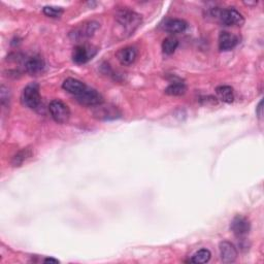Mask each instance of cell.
Masks as SVG:
<instances>
[{
    "label": "cell",
    "instance_id": "11",
    "mask_svg": "<svg viewBox=\"0 0 264 264\" xmlns=\"http://www.w3.org/2000/svg\"><path fill=\"white\" fill-rule=\"evenodd\" d=\"M45 68L44 61L41 57H31L25 62V69L31 76H39L43 74Z\"/></svg>",
    "mask_w": 264,
    "mask_h": 264
},
{
    "label": "cell",
    "instance_id": "2",
    "mask_svg": "<svg viewBox=\"0 0 264 264\" xmlns=\"http://www.w3.org/2000/svg\"><path fill=\"white\" fill-rule=\"evenodd\" d=\"M22 102L31 110H37L42 103L40 87L38 84H30L22 93Z\"/></svg>",
    "mask_w": 264,
    "mask_h": 264
},
{
    "label": "cell",
    "instance_id": "7",
    "mask_svg": "<svg viewBox=\"0 0 264 264\" xmlns=\"http://www.w3.org/2000/svg\"><path fill=\"white\" fill-rule=\"evenodd\" d=\"M96 54V50L90 45L81 44L75 47L73 52V59L77 64H85Z\"/></svg>",
    "mask_w": 264,
    "mask_h": 264
},
{
    "label": "cell",
    "instance_id": "23",
    "mask_svg": "<svg viewBox=\"0 0 264 264\" xmlns=\"http://www.w3.org/2000/svg\"><path fill=\"white\" fill-rule=\"evenodd\" d=\"M44 263H59V261L57 260V259H54V258H45L44 260Z\"/></svg>",
    "mask_w": 264,
    "mask_h": 264
},
{
    "label": "cell",
    "instance_id": "3",
    "mask_svg": "<svg viewBox=\"0 0 264 264\" xmlns=\"http://www.w3.org/2000/svg\"><path fill=\"white\" fill-rule=\"evenodd\" d=\"M215 16L220 20L224 26H242L245 22L242 14L232 7L219 10L215 13Z\"/></svg>",
    "mask_w": 264,
    "mask_h": 264
},
{
    "label": "cell",
    "instance_id": "12",
    "mask_svg": "<svg viewBox=\"0 0 264 264\" xmlns=\"http://www.w3.org/2000/svg\"><path fill=\"white\" fill-rule=\"evenodd\" d=\"M62 88L75 96L80 95L82 92L85 91L87 89V86L85 85V83H83L77 79L73 78H68L66 79L63 84H62Z\"/></svg>",
    "mask_w": 264,
    "mask_h": 264
},
{
    "label": "cell",
    "instance_id": "18",
    "mask_svg": "<svg viewBox=\"0 0 264 264\" xmlns=\"http://www.w3.org/2000/svg\"><path fill=\"white\" fill-rule=\"evenodd\" d=\"M211 257H212V253L210 252V250L201 249V250L197 251L193 256H192L190 261L192 263H198V264L207 263L211 260Z\"/></svg>",
    "mask_w": 264,
    "mask_h": 264
},
{
    "label": "cell",
    "instance_id": "10",
    "mask_svg": "<svg viewBox=\"0 0 264 264\" xmlns=\"http://www.w3.org/2000/svg\"><path fill=\"white\" fill-rule=\"evenodd\" d=\"M238 43H239V39L238 37H236V35L230 32H227V31H223L220 33L219 49L221 51H230L237 45Z\"/></svg>",
    "mask_w": 264,
    "mask_h": 264
},
{
    "label": "cell",
    "instance_id": "8",
    "mask_svg": "<svg viewBox=\"0 0 264 264\" xmlns=\"http://www.w3.org/2000/svg\"><path fill=\"white\" fill-rule=\"evenodd\" d=\"M221 260L224 263H232L237 258V250L230 242H221L219 246Z\"/></svg>",
    "mask_w": 264,
    "mask_h": 264
},
{
    "label": "cell",
    "instance_id": "20",
    "mask_svg": "<svg viewBox=\"0 0 264 264\" xmlns=\"http://www.w3.org/2000/svg\"><path fill=\"white\" fill-rule=\"evenodd\" d=\"M44 14L46 17L50 18H59L63 14V8L61 7H57V6H44Z\"/></svg>",
    "mask_w": 264,
    "mask_h": 264
},
{
    "label": "cell",
    "instance_id": "16",
    "mask_svg": "<svg viewBox=\"0 0 264 264\" xmlns=\"http://www.w3.org/2000/svg\"><path fill=\"white\" fill-rule=\"evenodd\" d=\"M216 93H217L218 97L220 100L226 103H231L234 100V91L230 86L222 85L217 87L216 89Z\"/></svg>",
    "mask_w": 264,
    "mask_h": 264
},
{
    "label": "cell",
    "instance_id": "5",
    "mask_svg": "<svg viewBox=\"0 0 264 264\" xmlns=\"http://www.w3.org/2000/svg\"><path fill=\"white\" fill-rule=\"evenodd\" d=\"M76 97L79 103L85 106H97L103 103V97L101 94L89 87H87L85 91L76 96Z\"/></svg>",
    "mask_w": 264,
    "mask_h": 264
},
{
    "label": "cell",
    "instance_id": "15",
    "mask_svg": "<svg viewBox=\"0 0 264 264\" xmlns=\"http://www.w3.org/2000/svg\"><path fill=\"white\" fill-rule=\"evenodd\" d=\"M98 28V24L96 22H90L88 24H84V25L75 30L73 33L75 39H85L90 38L91 35Z\"/></svg>",
    "mask_w": 264,
    "mask_h": 264
},
{
    "label": "cell",
    "instance_id": "14",
    "mask_svg": "<svg viewBox=\"0 0 264 264\" xmlns=\"http://www.w3.org/2000/svg\"><path fill=\"white\" fill-rule=\"evenodd\" d=\"M96 107H97V110L95 111L94 115L99 119L111 120V119H116L120 116V113L115 106H103L102 104H99Z\"/></svg>",
    "mask_w": 264,
    "mask_h": 264
},
{
    "label": "cell",
    "instance_id": "4",
    "mask_svg": "<svg viewBox=\"0 0 264 264\" xmlns=\"http://www.w3.org/2000/svg\"><path fill=\"white\" fill-rule=\"evenodd\" d=\"M49 111L55 122L59 124H64L68 122L70 118L69 107L61 100H53L49 105Z\"/></svg>",
    "mask_w": 264,
    "mask_h": 264
},
{
    "label": "cell",
    "instance_id": "13",
    "mask_svg": "<svg viewBox=\"0 0 264 264\" xmlns=\"http://www.w3.org/2000/svg\"><path fill=\"white\" fill-rule=\"evenodd\" d=\"M163 27L167 32L182 33L187 29L188 24L181 19H170L165 22Z\"/></svg>",
    "mask_w": 264,
    "mask_h": 264
},
{
    "label": "cell",
    "instance_id": "17",
    "mask_svg": "<svg viewBox=\"0 0 264 264\" xmlns=\"http://www.w3.org/2000/svg\"><path fill=\"white\" fill-rule=\"evenodd\" d=\"M187 87L182 82H176L165 89V93L171 96H182L186 93Z\"/></svg>",
    "mask_w": 264,
    "mask_h": 264
},
{
    "label": "cell",
    "instance_id": "1",
    "mask_svg": "<svg viewBox=\"0 0 264 264\" xmlns=\"http://www.w3.org/2000/svg\"><path fill=\"white\" fill-rule=\"evenodd\" d=\"M116 21L128 34H131L140 25L141 18L134 11L124 8L117 11Z\"/></svg>",
    "mask_w": 264,
    "mask_h": 264
},
{
    "label": "cell",
    "instance_id": "6",
    "mask_svg": "<svg viewBox=\"0 0 264 264\" xmlns=\"http://www.w3.org/2000/svg\"><path fill=\"white\" fill-rule=\"evenodd\" d=\"M230 229L237 238H243L251 230L250 221L244 216H235L230 224Z\"/></svg>",
    "mask_w": 264,
    "mask_h": 264
},
{
    "label": "cell",
    "instance_id": "9",
    "mask_svg": "<svg viewBox=\"0 0 264 264\" xmlns=\"http://www.w3.org/2000/svg\"><path fill=\"white\" fill-rule=\"evenodd\" d=\"M117 58L122 65L128 66L133 64L137 58V51L133 46H126L117 53Z\"/></svg>",
    "mask_w": 264,
    "mask_h": 264
},
{
    "label": "cell",
    "instance_id": "19",
    "mask_svg": "<svg viewBox=\"0 0 264 264\" xmlns=\"http://www.w3.org/2000/svg\"><path fill=\"white\" fill-rule=\"evenodd\" d=\"M178 46V42L175 38H167L162 43V51L166 55H173L176 47Z\"/></svg>",
    "mask_w": 264,
    "mask_h": 264
},
{
    "label": "cell",
    "instance_id": "22",
    "mask_svg": "<svg viewBox=\"0 0 264 264\" xmlns=\"http://www.w3.org/2000/svg\"><path fill=\"white\" fill-rule=\"evenodd\" d=\"M262 105H263V101L261 100V101L259 102L258 106H257V109H256V114L258 115V117H259L260 119H261L262 116H263V107H262Z\"/></svg>",
    "mask_w": 264,
    "mask_h": 264
},
{
    "label": "cell",
    "instance_id": "21",
    "mask_svg": "<svg viewBox=\"0 0 264 264\" xmlns=\"http://www.w3.org/2000/svg\"><path fill=\"white\" fill-rule=\"evenodd\" d=\"M30 156H31V153L28 150H23L15 156V157L13 158V162L11 163H13L14 166H20L28 157H30Z\"/></svg>",
    "mask_w": 264,
    "mask_h": 264
}]
</instances>
